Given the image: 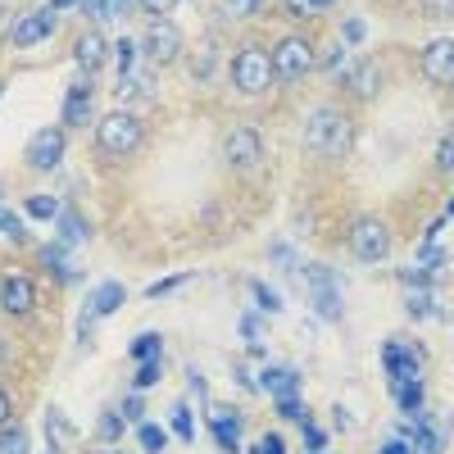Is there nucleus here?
I'll return each mask as SVG.
<instances>
[{"instance_id": "nucleus-1", "label": "nucleus", "mask_w": 454, "mask_h": 454, "mask_svg": "<svg viewBox=\"0 0 454 454\" xmlns=\"http://www.w3.org/2000/svg\"><path fill=\"white\" fill-rule=\"evenodd\" d=\"M355 141V128L346 119V109H336V105H318L309 114V123H305V145L314 150V155L323 160H336V155H346Z\"/></svg>"}, {"instance_id": "nucleus-2", "label": "nucleus", "mask_w": 454, "mask_h": 454, "mask_svg": "<svg viewBox=\"0 0 454 454\" xmlns=\"http://www.w3.org/2000/svg\"><path fill=\"white\" fill-rule=\"evenodd\" d=\"M141 141H145V128L128 109H114V114H105V119L96 123V145H100V155H109V160L137 155Z\"/></svg>"}, {"instance_id": "nucleus-3", "label": "nucleus", "mask_w": 454, "mask_h": 454, "mask_svg": "<svg viewBox=\"0 0 454 454\" xmlns=\"http://www.w3.org/2000/svg\"><path fill=\"white\" fill-rule=\"evenodd\" d=\"M273 55H263V46H246L232 64V82L246 91V96H259V91H269L273 87Z\"/></svg>"}, {"instance_id": "nucleus-4", "label": "nucleus", "mask_w": 454, "mask_h": 454, "mask_svg": "<svg viewBox=\"0 0 454 454\" xmlns=\"http://www.w3.org/2000/svg\"><path fill=\"white\" fill-rule=\"evenodd\" d=\"M300 278H305L309 295H314V309L323 318H340L346 314V305H340V278L332 269H323V263H309V269H300Z\"/></svg>"}, {"instance_id": "nucleus-5", "label": "nucleus", "mask_w": 454, "mask_h": 454, "mask_svg": "<svg viewBox=\"0 0 454 454\" xmlns=\"http://www.w3.org/2000/svg\"><path fill=\"white\" fill-rule=\"evenodd\" d=\"M314 64L318 59H314V46L305 42V36H282L278 51H273V73L282 82H300Z\"/></svg>"}, {"instance_id": "nucleus-6", "label": "nucleus", "mask_w": 454, "mask_h": 454, "mask_svg": "<svg viewBox=\"0 0 454 454\" xmlns=\"http://www.w3.org/2000/svg\"><path fill=\"white\" fill-rule=\"evenodd\" d=\"M350 250L359 263H382L391 254V232H387V223H377V218H359L350 227Z\"/></svg>"}, {"instance_id": "nucleus-7", "label": "nucleus", "mask_w": 454, "mask_h": 454, "mask_svg": "<svg viewBox=\"0 0 454 454\" xmlns=\"http://www.w3.org/2000/svg\"><path fill=\"white\" fill-rule=\"evenodd\" d=\"M141 55L150 64H173L182 55V32L168 23V19H150L145 36H141Z\"/></svg>"}, {"instance_id": "nucleus-8", "label": "nucleus", "mask_w": 454, "mask_h": 454, "mask_svg": "<svg viewBox=\"0 0 454 454\" xmlns=\"http://www.w3.org/2000/svg\"><path fill=\"white\" fill-rule=\"evenodd\" d=\"M227 164H237V168H254L263 160V141L254 128H237V132H227Z\"/></svg>"}, {"instance_id": "nucleus-9", "label": "nucleus", "mask_w": 454, "mask_h": 454, "mask_svg": "<svg viewBox=\"0 0 454 454\" xmlns=\"http://www.w3.org/2000/svg\"><path fill=\"white\" fill-rule=\"evenodd\" d=\"M423 73H427V82H454V42L450 36H436V42H427L423 51Z\"/></svg>"}, {"instance_id": "nucleus-10", "label": "nucleus", "mask_w": 454, "mask_h": 454, "mask_svg": "<svg viewBox=\"0 0 454 454\" xmlns=\"http://www.w3.org/2000/svg\"><path fill=\"white\" fill-rule=\"evenodd\" d=\"M64 155V132L59 128H46L27 141V168H55Z\"/></svg>"}, {"instance_id": "nucleus-11", "label": "nucleus", "mask_w": 454, "mask_h": 454, "mask_svg": "<svg viewBox=\"0 0 454 454\" xmlns=\"http://www.w3.org/2000/svg\"><path fill=\"white\" fill-rule=\"evenodd\" d=\"M32 305H36V286L23 273H10L0 282V309L5 314H32Z\"/></svg>"}, {"instance_id": "nucleus-12", "label": "nucleus", "mask_w": 454, "mask_h": 454, "mask_svg": "<svg viewBox=\"0 0 454 454\" xmlns=\"http://www.w3.org/2000/svg\"><path fill=\"white\" fill-rule=\"evenodd\" d=\"M55 32V10H32L27 19L14 23V46H36V42H46V36Z\"/></svg>"}, {"instance_id": "nucleus-13", "label": "nucleus", "mask_w": 454, "mask_h": 454, "mask_svg": "<svg viewBox=\"0 0 454 454\" xmlns=\"http://www.w3.org/2000/svg\"><path fill=\"white\" fill-rule=\"evenodd\" d=\"M382 364H387V372H391L395 387H400V382H419V355L404 350V346H395V340L382 350Z\"/></svg>"}, {"instance_id": "nucleus-14", "label": "nucleus", "mask_w": 454, "mask_h": 454, "mask_svg": "<svg viewBox=\"0 0 454 454\" xmlns=\"http://www.w3.org/2000/svg\"><path fill=\"white\" fill-rule=\"evenodd\" d=\"M73 59H78L82 73H96V68L109 59V42H105L100 32H82V36H78V46H73Z\"/></svg>"}, {"instance_id": "nucleus-15", "label": "nucleus", "mask_w": 454, "mask_h": 454, "mask_svg": "<svg viewBox=\"0 0 454 454\" xmlns=\"http://www.w3.org/2000/svg\"><path fill=\"white\" fill-rule=\"evenodd\" d=\"M123 300H128V291H123L119 282H100V286L91 291V300H87V318H105V314H114V309H123Z\"/></svg>"}, {"instance_id": "nucleus-16", "label": "nucleus", "mask_w": 454, "mask_h": 454, "mask_svg": "<svg viewBox=\"0 0 454 454\" xmlns=\"http://www.w3.org/2000/svg\"><path fill=\"white\" fill-rule=\"evenodd\" d=\"M114 96L119 100H150L155 96V73H119V82H114Z\"/></svg>"}, {"instance_id": "nucleus-17", "label": "nucleus", "mask_w": 454, "mask_h": 454, "mask_svg": "<svg viewBox=\"0 0 454 454\" xmlns=\"http://www.w3.org/2000/svg\"><path fill=\"white\" fill-rule=\"evenodd\" d=\"M259 387L269 391V395H295V387H300V372L295 368H286V364H278V368H263V377H259Z\"/></svg>"}, {"instance_id": "nucleus-18", "label": "nucleus", "mask_w": 454, "mask_h": 454, "mask_svg": "<svg viewBox=\"0 0 454 454\" xmlns=\"http://www.w3.org/2000/svg\"><path fill=\"white\" fill-rule=\"evenodd\" d=\"M377 87H382V68H377L372 59H364V64H355V68H350V91H355L359 100L377 96Z\"/></svg>"}, {"instance_id": "nucleus-19", "label": "nucleus", "mask_w": 454, "mask_h": 454, "mask_svg": "<svg viewBox=\"0 0 454 454\" xmlns=\"http://www.w3.org/2000/svg\"><path fill=\"white\" fill-rule=\"evenodd\" d=\"M432 300H436V295H432V286H427V282H409L404 305H409V314H413V318H432V314H436Z\"/></svg>"}, {"instance_id": "nucleus-20", "label": "nucleus", "mask_w": 454, "mask_h": 454, "mask_svg": "<svg viewBox=\"0 0 454 454\" xmlns=\"http://www.w3.org/2000/svg\"><path fill=\"white\" fill-rule=\"evenodd\" d=\"M214 441L232 454V450H241V423L232 419V413H214Z\"/></svg>"}, {"instance_id": "nucleus-21", "label": "nucleus", "mask_w": 454, "mask_h": 454, "mask_svg": "<svg viewBox=\"0 0 454 454\" xmlns=\"http://www.w3.org/2000/svg\"><path fill=\"white\" fill-rule=\"evenodd\" d=\"M59 237H64V246H78V241H87V223H82V214L64 209V214H59Z\"/></svg>"}, {"instance_id": "nucleus-22", "label": "nucleus", "mask_w": 454, "mask_h": 454, "mask_svg": "<svg viewBox=\"0 0 454 454\" xmlns=\"http://www.w3.org/2000/svg\"><path fill=\"white\" fill-rule=\"evenodd\" d=\"M137 42H114V51H109V59H114V68L119 73H132V64H137Z\"/></svg>"}, {"instance_id": "nucleus-23", "label": "nucleus", "mask_w": 454, "mask_h": 454, "mask_svg": "<svg viewBox=\"0 0 454 454\" xmlns=\"http://www.w3.org/2000/svg\"><path fill=\"white\" fill-rule=\"evenodd\" d=\"M395 395H400L404 413H423V387H419V382H400Z\"/></svg>"}, {"instance_id": "nucleus-24", "label": "nucleus", "mask_w": 454, "mask_h": 454, "mask_svg": "<svg viewBox=\"0 0 454 454\" xmlns=\"http://www.w3.org/2000/svg\"><path fill=\"white\" fill-rule=\"evenodd\" d=\"M141 445H145L150 454H164V445H168V432H164L160 423H141Z\"/></svg>"}, {"instance_id": "nucleus-25", "label": "nucleus", "mask_w": 454, "mask_h": 454, "mask_svg": "<svg viewBox=\"0 0 454 454\" xmlns=\"http://www.w3.org/2000/svg\"><path fill=\"white\" fill-rule=\"evenodd\" d=\"M132 359H160V336L155 332H141L132 340Z\"/></svg>"}, {"instance_id": "nucleus-26", "label": "nucleus", "mask_w": 454, "mask_h": 454, "mask_svg": "<svg viewBox=\"0 0 454 454\" xmlns=\"http://www.w3.org/2000/svg\"><path fill=\"white\" fill-rule=\"evenodd\" d=\"M173 432L192 445L196 441V423H192V413H186V404H173Z\"/></svg>"}, {"instance_id": "nucleus-27", "label": "nucleus", "mask_w": 454, "mask_h": 454, "mask_svg": "<svg viewBox=\"0 0 454 454\" xmlns=\"http://www.w3.org/2000/svg\"><path fill=\"white\" fill-rule=\"evenodd\" d=\"M46 427H51V436H55V450H64V441L73 436V427L64 423V413H59V409H46Z\"/></svg>"}, {"instance_id": "nucleus-28", "label": "nucleus", "mask_w": 454, "mask_h": 454, "mask_svg": "<svg viewBox=\"0 0 454 454\" xmlns=\"http://www.w3.org/2000/svg\"><path fill=\"white\" fill-rule=\"evenodd\" d=\"M278 413H282V419H291V423H305V400L282 395V400H278Z\"/></svg>"}, {"instance_id": "nucleus-29", "label": "nucleus", "mask_w": 454, "mask_h": 454, "mask_svg": "<svg viewBox=\"0 0 454 454\" xmlns=\"http://www.w3.org/2000/svg\"><path fill=\"white\" fill-rule=\"evenodd\" d=\"M55 214H59V205L51 196H32L27 200V218H55Z\"/></svg>"}, {"instance_id": "nucleus-30", "label": "nucleus", "mask_w": 454, "mask_h": 454, "mask_svg": "<svg viewBox=\"0 0 454 454\" xmlns=\"http://www.w3.org/2000/svg\"><path fill=\"white\" fill-rule=\"evenodd\" d=\"M0 237H10V241H23V223H19V214L0 209Z\"/></svg>"}, {"instance_id": "nucleus-31", "label": "nucleus", "mask_w": 454, "mask_h": 454, "mask_svg": "<svg viewBox=\"0 0 454 454\" xmlns=\"http://www.w3.org/2000/svg\"><path fill=\"white\" fill-rule=\"evenodd\" d=\"M332 5V0H286V14H318V10H327Z\"/></svg>"}, {"instance_id": "nucleus-32", "label": "nucleus", "mask_w": 454, "mask_h": 454, "mask_svg": "<svg viewBox=\"0 0 454 454\" xmlns=\"http://www.w3.org/2000/svg\"><path fill=\"white\" fill-rule=\"evenodd\" d=\"M160 382V359H141L137 368V387H155Z\"/></svg>"}, {"instance_id": "nucleus-33", "label": "nucleus", "mask_w": 454, "mask_h": 454, "mask_svg": "<svg viewBox=\"0 0 454 454\" xmlns=\"http://www.w3.org/2000/svg\"><path fill=\"white\" fill-rule=\"evenodd\" d=\"M250 291H254V300H259V309H269V314H278V309H282V300H278L269 286H263V282H254Z\"/></svg>"}, {"instance_id": "nucleus-34", "label": "nucleus", "mask_w": 454, "mask_h": 454, "mask_svg": "<svg viewBox=\"0 0 454 454\" xmlns=\"http://www.w3.org/2000/svg\"><path fill=\"white\" fill-rule=\"evenodd\" d=\"M241 336H246L250 355H263V340H259V323L254 318H241Z\"/></svg>"}, {"instance_id": "nucleus-35", "label": "nucleus", "mask_w": 454, "mask_h": 454, "mask_svg": "<svg viewBox=\"0 0 454 454\" xmlns=\"http://www.w3.org/2000/svg\"><path fill=\"white\" fill-rule=\"evenodd\" d=\"M436 164H441L445 173H454V132H450V137L436 145Z\"/></svg>"}, {"instance_id": "nucleus-36", "label": "nucleus", "mask_w": 454, "mask_h": 454, "mask_svg": "<svg viewBox=\"0 0 454 454\" xmlns=\"http://www.w3.org/2000/svg\"><path fill=\"white\" fill-rule=\"evenodd\" d=\"M141 10H150V19H168L177 10V0H141Z\"/></svg>"}, {"instance_id": "nucleus-37", "label": "nucleus", "mask_w": 454, "mask_h": 454, "mask_svg": "<svg viewBox=\"0 0 454 454\" xmlns=\"http://www.w3.org/2000/svg\"><path fill=\"white\" fill-rule=\"evenodd\" d=\"M0 454H27V441H23V432L0 436Z\"/></svg>"}, {"instance_id": "nucleus-38", "label": "nucleus", "mask_w": 454, "mask_h": 454, "mask_svg": "<svg viewBox=\"0 0 454 454\" xmlns=\"http://www.w3.org/2000/svg\"><path fill=\"white\" fill-rule=\"evenodd\" d=\"M423 14H432V19H450V14H454V0H423Z\"/></svg>"}, {"instance_id": "nucleus-39", "label": "nucleus", "mask_w": 454, "mask_h": 454, "mask_svg": "<svg viewBox=\"0 0 454 454\" xmlns=\"http://www.w3.org/2000/svg\"><path fill=\"white\" fill-rule=\"evenodd\" d=\"M119 14H128V0H100L96 10V19H119Z\"/></svg>"}, {"instance_id": "nucleus-40", "label": "nucleus", "mask_w": 454, "mask_h": 454, "mask_svg": "<svg viewBox=\"0 0 454 454\" xmlns=\"http://www.w3.org/2000/svg\"><path fill=\"white\" fill-rule=\"evenodd\" d=\"M119 432H123V419H114V413H105V419H100V436H105V441H114Z\"/></svg>"}, {"instance_id": "nucleus-41", "label": "nucleus", "mask_w": 454, "mask_h": 454, "mask_svg": "<svg viewBox=\"0 0 454 454\" xmlns=\"http://www.w3.org/2000/svg\"><path fill=\"white\" fill-rule=\"evenodd\" d=\"M119 409H123V419H132V423H141V413H145V404H141L137 395H128V400H123Z\"/></svg>"}, {"instance_id": "nucleus-42", "label": "nucleus", "mask_w": 454, "mask_h": 454, "mask_svg": "<svg viewBox=\"0 0 454 454\" xmlns=\"http://www.w3.org/2000/svg\"><path fill=\"white\" fill-rule=\"evenodd\" d=\"M340 64H346V46L336 42V46H332V51L323 55V68H340Z\"/></svg>"}, {"instance_id": "nucleus-43", "label": "nucleus", "mask_w": 454, "mask_h": 454, "mask_svg": "<svg viewBox=\"0 0 454 454\" xmlns=\"http://www.w3.org/2000/svg\"><path fill=\"white\" fill-rule=\"evenodd\" d=\"M186 278H164V282H155V286H150V300H155V295H168V291H177Z\"/></svg>"}, {"instance_id": "nucleus-44", "label": "nucleus", "mask_w": 454, "mask_h": 454, "mask_svg": "<svg viewBox=\"0 0 454 454\" xmlns=\"http://www.w3.org/2000/svg\"><path fill=\"white\" fill-rule=\"evenodd\" d=\"M382 454H413V445H409L404 436H391V441L382 445Z\"/></svg>"}, {"instance_id": "nucleus-45", "label": "nucleus", "mask_w": 454, "mask_h": 454, "mask_svg": "<svg viewBox=\"0 0 454 454\" xmlns=\"http://www.w3.org/2000/svg\"><path fill=\"white\" fill-rule=\"evenodd\" d=\"M254 5H259V0H227V10H232V14H254Z\"/></svg>"}, {"instance_id": "nucleus-46", "label": "nucleus", "mask_w": 454, "mask_h": 454, "mask_svg": "<svg viewBox=\"0 0 454 454\" xmlns=\"http://www.w3.org/2000/svg\"><path fill=\"white\" fill-rule=\"evenodd\" d=\"M259 445H263L259 454H286V450H282V436H263Z\"/></svg>"}, {"instance_id": "nucleus-47", "label": "nucleus", "mask_w": 454, "mask_h": 454, "mask_svg": "<svg viewBox=\"0 0 454 454\" xmlns=\"http://www.w3.org/2000/svg\"><path fill=\"white\" fill-rule=\"evenodd\" d=\"M305 441H309V450H314V454L323 450V432H318V427H309V423H305Z\"/></svg>"}, {"instance_id": "nucleus-48", "label": "nucleus", "mask_w": 454, "mask_h": 454, "mask_svg": "<svg viewBox=\"0 0 454 454\" xmlns=\"http://www.w3.org/2000/svg\"><path fill=\"white\" fill-rule=\"evenodd\" d=\"M346 42H364V23H359V19L346 23Z\"/></svg>"}, {"instance_id": "nucleus-49", "label": "nucleus", "mask_w": 454, "mask_h": 454, "mask_svg": "<svg viewBox=\"0 0 454 454\" xmlns=\"http://www.w3.org/2000/svg\"><path fill=\"white\" fill-rule=\"evenodd\" d=\"M273 259L282 263V269H291V246H273Z\"/></svg>"}, {"instance_id": "nucleus-50", "label": "nucleus", "mask_w": 454, "mask_h": 454, "mask_svg": "<svg viewBox=\"0 0 454 454\" xmlns=\"http://www.w3.org/2000/svg\"><path fill=\"white\" fill-rule=\"evenodd\" d=\"M10 423V391H0V427Z\"/></svg>"}, {"instance_id": "nucleus-51", "label": "nucleus", "mask_w": 454, "mask_h": 454, "mask_svg": "<svg viewBox=\"0 0 454 454\" xmlns=\"http://www.w3.org/2000/svg\"><path fill=\"white\" fill-rule=\"evenodd\" d=\"M68 5H78V0H51V10H68Z\"/></svg>"}, {"instance_id": "nucleus-52", "label": "nucleus", "mask_w": 454, "mask_h": 454, "mask_svg": "<svg viewBox=\"0 0 454 454\" xmlns=\"http://www.w3.org/2000/svg\"><path fill=\"white\" fill-rule=\"evenodd\" d=\"M450 218H454V200H450Z\"/></svg>"}, {"instance_id": "nucleus-53", "label": "nucleus", "mask_w": 454, "mask_h": 454, "mask_svg": "<svg viewBox=\"0 0 454 454\" xmlns=\"http://www.w3.org/2000/svg\"><path fill=\"white\" fill-rule=\"evenodd\" d=\"M0 355H5V346H0Z\"/></svg>"}, {"instance_id": "nucleus-54", "label": "nucleus", "mask_w": 454, "mask_h": 454, "mask_svg": "<svg viewBox=\"0 0 454 454\" xmlns=\"http://www.w3.org/2000/svg\"><path fill=\"white\" fill-rule=\"evenodd\" d=\"M254 454H259V450H254Z\"/></svg>"}]
</instances>
